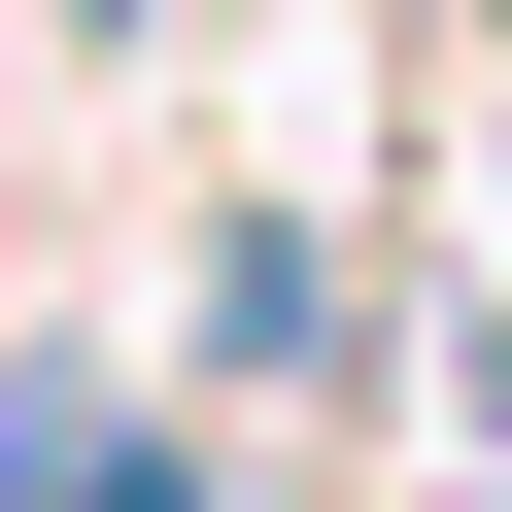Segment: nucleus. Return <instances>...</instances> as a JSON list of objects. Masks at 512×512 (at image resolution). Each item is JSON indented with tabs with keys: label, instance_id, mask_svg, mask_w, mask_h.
<instances>
[{
	"label": "nucleus",
	"instance_id": "nucleus-1",
	"mask_svg": "<svg viewBox=\"0 0 512 512\" xmlns=\"http://www.w3.org/2000/svg\"><path fill=\"white\" fill-rule=\"evenodd\" d=\"M376 376H410V239L376 205H205V274H171V410H239V444H376Z\"/></svg>",
	"mask_w": 512,
	"mask_h": 512
},
{
	"label": "nucleus",
	"instance_id": "nucleus-2",
	"mask_svg": "<svg viewBox=\"0 0 512 512\" xmlns=\"http://www.w3.org/2000/svg\"><path fill=\"white\" fill-rule=\"evenodd\" d=\"M35 35H69V69H137V35H171V0H35Z\"/></svg>",
	"mask_w": 512,
	"mask_h": 512
}]
</instances>
